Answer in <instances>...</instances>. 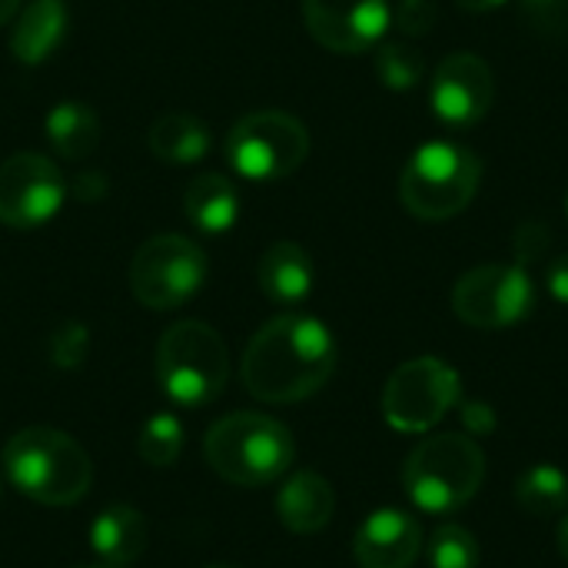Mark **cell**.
<instances>
[{
  "label": "cell",
  "mask_w": 568,
  "mask_h": 568,
  "mask_svg": "<svg viewBox=\"0 0 568 568\" xmlns=\"http://www.w3.org/2000/svg\"><path fill=\"white\" fill-rule=\"evenodd\" d=\"M536 286L519 263H483L453 286V313L473 329H509L529 320Z\"/></svg>",
  "instance_id": "10"
},
{
  "label": "cell",
  "mask_w": 568,
  "mask_h": 568,
  "mask_svg": "<svg viewBox=\"0 0 568 568\" xmlns=\"http://www.w3.org/2000/svg\"><path fill=\"white\" fill-rule=\"evenodd\" d=\"M67 193H73V200H80V203H100V200L110 193V180H106V173H100V170H80V173L70 180Z\"/></svg>",
  "instance_id": "30"
},
{
  "label": "cell",
  "mask_w": 568,
  "mask_h": 568,
  "mask_svg": "<svg viewBox=\"0 0 568 568\" xmlns=\"http://www.w3.org/2000/svg\"><path fill=\"white\" fill-rule=\"evenodd\" d=\"M463 399L459 373L439 356L403 363L383 389V419L396 433L423 436L436 429Z\"/></svg>",
  "instance_id": "9"
},
{
  "label": "cell",
  "mask_w": 568,
  "mask_h": 568,
  "mask_svg": "<svg viewBox=\"0 0 568 568\" xmlns=\"http://www.w3.org/2000/svg\"><path fill=\"white\" fill-rule=\"evenodd\" d=\"M376 77L383 80V87L403 93L419 87V80L426 77V60L413 43L389 40L376 47Z\"/></svg>",
  "instance_id": "24"
},
{
  "label": "cell",
  "mask_w": 568,
  "mask_h": 568,
  "mask_svg": "<svg viewBox=\"0 0 568 568\" xmlns=\"http://www.w3.org/2000/svg\"><path fill=\"white\" fill-rule=\"evenodd\" d=\"M426 559L429 568H479V542L476 536L459 526V523H443L429 542H426Z\"/></svg>",
  "instance_id": "25"
},
{
  "label": "cell",
  "mask_w": 568,
  "mask_h": 568,
  "mask_svg": "<svg viewBox=\"0 0 568 568\" xmlns=\"http://www.w3.org/2000/svg\"><path fill=\"white\" fill-rule=\"evenodd\" d=\"M203 459L220 479L256 489L290 473L296 443L293 433L266 413H230L210 426Z\"/></svg>",
  "instance_id": "3"
},
{
  "label": "cell",
  "mask_w": 568,
  "mask_h": 568,
  "mask_svg": "<svg viewBox=\"0 0 568 568\" xmlns=\"http://www.w3.org/2000/svg\"><path fill=\"white\" fill-rule=\"evenodd\" d=\"M83 568H116V566H106V562H97V566H83Z\"/></svg>",
  "instance_id": "36"
},
{
  "label": "cell",
  "mask_w": 568,
  "mask_h": 568,
  "mask_svg": "<svg viewBox=\"0 0 568 568\" xmlns=\"http://www.w3.org/2000/svg\"><path fill=\"white\" fill-rule=\"evenodd\" d=\"M210 568H226V566H210Z\"/></svg>",
  "instance_id": "38"
},
{
  "label": "cell",
  "mask_w": 568,
  "mask_h": 568,
  "mask_svg": "<svg viewBox=\"0 0 568 568\" xmlns=\"http://www.w3.org/2000/svg\"><path fill=\"white\" fill-rule=\"evenodd\" d=\"M423 546V526L406 509H376L353 536V556L359 568H409Z\"/></svg>",
  "instance_id": "14"
},
{
  "label": "cell",
  "mask_w": 568,
  "mask_h": 568,
  "mask_svg": "<svg viewBox=\"0 0 568 568\" xmlns=\"http://www.w3.org/2000/svg\"><path fill=\"white\" fill-rule=\"evenodd\" d=\"M256 283L260 290L280 303V306H296L313 293L316 270L310 253L293 243V240H276L273 246L263 250L260 266H256Z\"/></svg>",
  "instance_id": "16"
},
{
  "label": "cell",
  "mask_w": 568,
  "mask_h": 568,
  "mask_svg": "<svg viewBox=\"0 0 568 568\" xmlns=\"http://www.w3.org/2000/svg\"><path fill=\"white\" fill-rule=\"evenodd\" d=\"M230 353L223 336L200 323L180 320L156 343V383L180 409H203L226 389Z\"/></svg>",
  "instance_id": "6"
},
{
  "label": "cell",
  "mask_w": 568,
  "mask_h": 568,
  "mask_svg": "<svg viewBox=\"0 0 568 568\" xmlns=\"http://www.w3.org/2000/svg\"><path fill=\"white\" fill-rule=\"evenodd\" d=\"M463 10H469V13H489V10H499V7H506L509 0H456Z\"/></svg>",
  "instance_id": "33"
},
{
  "label": "cell",
  "mask_w": 568,
  "mask_h": 568,
  "mask_svg": "<svg viewBox=\"0 0 568 568\" xmlns=\"http://www.w3.org/2000/svg\"><path fill=\"white\" fill-rule=\"evenodd\" d=\"M93 556L106 566H130L146 549V519L133 506H110L90 526Z\"/></svg>",
  "instance_id": "18"
},
{
  "label": "cell",
  "mask_w": 568,
  "mask_h": 568,
  "mask_svg": "<svg viewBox=\"0 0 568 568\" xmlns=\"http://www.w3.org/2000/svg\"><path fill=\"white\" fill-rule=\"evenodd\" d=\"M0 493H3V483H0Z\"/></svg>",
  "instance_id": "39"
},
{
  "label": "cell",
  "mask_w": 568,
  "mask_h": 568,
  "mask_svg": "<svg viewBox=\"0 0 568 568\" xmlns=\"http://www.w3.org/2000/svg\"><path fill=\"white\" fill-rule=\"evenodd\" d=\"M67 180L43 153H13L0 163V223L33 230L53 220L63 206Z\"/></svg>",
  "instance_id": "11"
},
{
  "label": "cell",
  "mask_w": 568,
  "mask_h": 568,
  "mask_svg": "<svg viewBox=\"0 0 568 568\" xmlns=\"http://www.w3.org/2000/svg\"><path fill=\"white\" fill-rule=\"evenodd\" d=\"M486 479V453L473 436L443 433L423 439L403 466V489L426 516H453L469 506Z\"/></svg>",
  "instance_id": "4"
},
{
  "label": "cell",
  "mask_w": 568,
  "mask_h": 568,
  "mask_svg": "<svg viewBox=\"0 0 568 568\" xmlns=\"http://www.w3.org/2000/svg\"><path fill=\"white\" fill-rule=\"evenodd\" d=\"M429 100H433V113L453 130H466L479 123L496 100L493 67L479 53H466V50L449 53L433 73Z\"/></svg>",
  "instance_id": "12"
},
{
  "label": "cell",
  "mask_w": 568,
  "mask_h": 568,
  "mask_svg": "<svg viewBox=\"0 0 568 568\" xmlns=\"http://www.w3.org/2000/svg\"><path fill=\"white\" fill-rule=\"evenodd\" d=\"M183 213L200 233H226L240 216V193L223 173H200L183 193Z\"/></svg>",
  "instance_id": "19"
},
{
  "label": "cell",
  "mask_w": 568,
  "mask_h": 568,
  "mask_svg": "<svg viewBox=\"0 0 568 568\" xmlns=\"http://www.w3.org/2000/svg\"><path fill=\"white\" fill-rule=\"evenodd\" d=\"M546 290L552 293L556 303L568 306V253L556 256V260L549 263V270H546Z\"/></svg>",
  "instance_id": "32"
},
{
  "label": "cell",
  "mask_w": 568,
  "mask_h": 568,
  "mask_svg": "<svg viewBox=\"0 0 568 568\" xmlns=\"http://www.w3.org/2000/svg\"><path fill=\"white\" fill-rule=\"evenodd\" d=\"M17 10H20V0H0V27L10 23L17 17Z\"/></svg>",
  "instance_id": "34"
},
{
  "label": "cell",
  "mask_w": 568,
  "mask_h": 568,
  "mask_svg": "<svg viewBox=\"0 0 568 568\" xmlns=\"http://www.w3.org/2000/svg\"><path fill=\"white\" fill-rule=\"evenodd\" d=\"M556 542H559V552H562V559L568 562V513L566 519L559 523V532H556Z\"/></svg>",
  "instance_id": "35"
},
{
  "label": "cell",
  "mask_w": 568,
  "mask_h": 568,
  "mask_svg": "<svg viewBox=\"0 0 568 568\" xmlns=\"http://www.w3.org/2000/svg\"><path fill=\"white\" fill-rule=\"evenodd\" d=\"M67 23L70 13L63 0H30L10 30V53L27 67L50 60L67 37Z\"/></svg>",
  "instance_id": "17"
},
{
  "label": "cell",
  "mask_w": 568,
  "mask_h": 568,
  "mask_svg": "<svg viewBox=\"0 0 568 568\" xmlns=\"http://www.w3.org/2000/svg\"><path fill=\"white\" fill-rule=\"evenodd\" d=\"M310 37L333 53H363L379 47L393 20L389 0H303Z\"/></svg>",
  "instance_id": "13"
},
{
  "label": "cell",
  "mask_w": 568,
  "mask_h": 568,
  "mask_svg": "<svg viewBox=\"0 0 568 568\" xmlns=\"http://www.w3.org/2000/svg\"><path fill=\"white\" fill-rule=\"evenodd\" d=\"M549 246V230L542 223H523L519 233H516V256H519V266L529 263V260H539Z\"/></svg>",
  "instance_id": "31"
},
{
  "label": "cell",
  "mask_w": 568,
  "mask_h": 568,
  "mask_svg": "<svg viewBox=\"0 0 568 568\" xmlns=\"http://www.w3.org/2000/svg\"><path fill=\"white\" fill-rule=\"evenodd\" d=\"M183 453V423L173 413H156L143 423L140 436H136V456L153 466V469H166L180 459Z\"/></svg>",
  "instance_id": "23"
},
{
  "label": "cell",
  "mask_w": 568,
  "mask_h": 568,
  "mask_svg": "<svg viewBox=\"0 0 568 568\" xmlns=\"http://www.w3.org/2000/svg\"><path fill=\"white\" fill-rule=\"evenodd\" d=\"M483 183V160L476 150L436 140L423 143L399 176V200L403 206L426 223L459 216L479 193Z\"/></svg>",
  "instance_id": "5"
},
{
  "label": "cell",
  "mask_w": 568,
  "mask_h": 568,
  "mask_svg": "<svg viewBox=\"0 0 568 568\" xmlns=\"http://www.w3.org/2000/svg\"><path fill=\"white\" fill-rule=\"evenodd\" d=\"M336 369V339L326 323L286 313L256 329L243 353V386L253 399L286 406L316 396Z\"/></svg>",
  "instance_id": "1"
},
{
  "label": "cell",
  "mask_w": 568,
  "mask_h": 568,
  "mask_svg": "<svg viewBox=\"0 0 568 568\" xmlns=\"http://www.w3.org/2000/svg\"><path fill=\"white\" fill-rule=\"evenodd\" d=\"M526 20L542 37H568V0H519Z\"/></svg>",
  "instance_id": "27"
},
{
  "label": "cell",
  "mask_w": 568,
  "mask_h": 568,
  "mask_svg": "<svg viewBox=\"0 0 568 568\" xmlns=\"http://www.w3.org/2000/svg\"><path fill=\"white\" fill-rule=\"evenodd\" d=\"M566 213H568V193H566Z\"/></svg>",
  "instance_id": "37"
},
{
  "label": "cell",
  "mask_w": 568,
  "mask_h": 568,
  "mask_svg": "<svg viewBox=\"0 0 568 568\" xmlns=\"http://www.w3.org/2000/svg\"><path fill=\"white\" fill-rule=\"evenodd\" d=\"M43 130H47V140L50 146L57 150V156L63 160H90L100 146V120L97 113L80 103V100H63L57 103L47 120H43Z\"/></svg>",
  "instance_id": "21"
},
{
  "label": "cell",
  "mask_w": 568,
  "mask_h": 568,
  "mask_svg": "<svg viewBox=\"0 0 568 568\" xmlns=\"http://www.w3.org/2000/svg\"><path fill=\"white\" fill-rule=\"evenodd\" d=\"M150 153L170 166H186V163H200L210 150V130L200 116L183 113V110H170L160 113L150 123L146 133Z\"/></svg>",
  "instance_id": "20"
},
{
  "label": "cell",
  "mask_w": 568,
  "mask_h": 568,
  "mask_svg": "<svg viewBox=\"0 0 568 568\" xmlns=\"http://www.w3.org/2000/svg\"><path fill=\"white\" fill-rule=\"evenodd\" d=\"M439 17V7L433 0H403L393 13L396 27L406 33V37H423L429 33V27L436 23Z\"/></svg>",
  "instance_id": "28"
},
{
  "label": "cell",
  "mask_w": 568,
  "mask_h": 568,
  "mask_svg": "<svg viewBox=\"0 0 568 568\" xmlns=\"http://www.w3.org/2000/svg\"><path fill=\"white\" fill-rule=\"evenodd\" d=\"M459 419H463V426H466V433L473 439L496 433V409L489 403H483V399H466V403L459 399Z\"/></svg>",
  "instance_id": "29"
},
{
  "label": "cell",
  "mask_w": 568,
  "mask_h": 568,
  "mask_svg": "<svg viewBox=\"0 0 568 568\" xmlns=\"http://www.w3.org/2000/svg\"><path fill=\"white\" fill-rule=\"evenodd\" d=\"M333 513H336L333 486L320 473H310V469L293 473L276 496V516L296 536L323 532L329 526Z\"/></svg>",
  "instance_id": "15"
},
{
  "label": "cell",
  "mask_w": 568,
  "mask_h": 568,
  "mask_svg": "<svg viewBox=\"0 0 568 568\" xmlns=\"http://www.w3.org/2000/svg\"><path fill=\"white\" fill-rule=\"evenodd\" d=\"M516 503L532 519H552L568 509V476L556 463H536L516 479Z\"/></svg>",
  "instance_id": "22"
},
{
  "label": "cell",
  "mask_w": 568,
  "mask_h": 568,
  "mask_svg": "<svg viewBox=\"0 0 568 568\" xmlns=\"http://www.w3.org/2000/svg\"><path fill=\"white\" fill-rule=\"evenodd\" d=\"M310 156V130L283 110H253L226 133L230 166L253 183H273L303 166Z\"/></svg>",
  "instance_id": "7"
},
{
  "label": "cell",
  "mask_w": 568,
  "mask_h": 568,
  "mask_svg": "<svg viewBox=\"0 0 568 568\" xmlns=\"http://www.w3.org/2000/svg\"><path fill=\"white\" fill-rule=\"evenodd\" d=\"M87 353H90V333H87L83 323L67 320V323H60L53 329V336H50V359H53V366L77 369V366H83Z\"/></svg>",
  "instance_id": "26"
},
{
  "label": "cell",
  "mask_w": 568,
  "mask_h": 568,
  "mask_svg": "<svg viewBox=\"0 0 568 568\" xmlns=\"http://www.w3.org/2000/svg\"><path fill=\"white\" fill-rule=\"evenodd\" d=\"M210 263L206 253L180 236V233H160L140 243V250L130 260V293L146 310H180L190 303L200 286L206 283Z\"/></svg>",
  "instance_id": "8"
},
{
  "label": "cell",
  "mask_w": 568,
  "mask_h": 568,
  "mask_svg": "<svg viewBox=\"0 0 568 568\" xmlns=\"http://www.w3.org/2000/svg\"><path fill=\"white\" fill-rule=\"evenodd\" d=\"M7 483L40 506H73L93 486L87 449L50 426H30L7 439L0 453Z\"/></svg>",
  "instance_id": "2"
}]
</instances>
